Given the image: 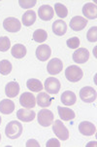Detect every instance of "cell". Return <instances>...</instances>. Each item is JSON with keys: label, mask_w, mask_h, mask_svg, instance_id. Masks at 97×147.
Returning <instances> with one entry per match:
<instances>
[{"label": "cell", "mask_w": 97, "mask_h": 147, "mask_svg": "<svg viewBox=\"0 0 97 147\" xmlns=\"http://www.w3.org/2000/svg\"><path fill=\"white\" fill-rule=\"evenodd\" d=\"M11 47V42L7 36L0 37V52H7Z\"/></svg>", "instance_id": "f1b7e54d"}, {"label": "cell", "mask_w": 97, "mask_h": 147, "mask_svg": "<svg viewBox=\"0 0 97 147\" xmlns=\"http://www.w3.org/2000/svg\"><path fill=\"white\" fill-rule=\"evenodd\" d=\"M54 11H56V15L61 19H64L68 16V9L66 8V6H64L61 3L54 4Z\"/></svg>", "instance_id": "83f0119b"}, {"label": "cell", "mask_w": 97, "mask_h": 147, "mask_svg": "<svg viewBox=\"0 0 97 147\" xmlns=\"http://www.w3.org/2000/svg\"><path fill=\"white\" fill-rule=\"evenodd\" d=\"M58 115L62 121H70V120H73L76 117L75 112L72 110V109L68 108V107L58 106Z\"/></svg>", "instance_id": "ac0fdd59"}, {"label": "cell", "mask_w": 97, "mask_h": 147, "mask_svg": "<svg viewBox=\"0 0 97 147\" xmlns=\"http://www.w3.org/2000/svg\"><path fill=\"white\" fill-rule=\"evenodd\" d=\"M63 68V63L60 59H52L47 65V71L51 75H56L60 73Z\"/></svg>", "instance_id": "9c48e42d"}, {"label": "cell", "mask_w": 97, "mask_h": 147, "mask_svg": "<svg viewBox=\"0 0 97 147\" xmlns=\"http://www.w3.org/2000/svg\"><path fill=\"white\" fill-rule=\"evenodd\" d=\"M22 134V125L18 121H11L5 128V134L10 139H17Z\"/></svg>", "instance_id": "6da1fadb"}, {"label": "cell", "mask_w": 97, "mask_h": 147, "mask_svg": "<svg viewBox=\"0 0 97 147\" xmlns=\"http://www.w3.org/2000/svg\"><path fill=\"white\" fill-rule=\"evenodd\" d=\"M53 131L56 136L61 140H67L69 138V131L64 126L61 120H56L53 126Z\"/></svg>", "instance_id": "3957f363"}, {"label": "cell", "mask_w": 97, "mask_h": 147, "mask_svg": "<svg viewBox=\"0 0 97 147\" xmlns=\"http://www.w3.org/2000/svg\"><path fill=\"white\" fill-rule=\"evenodd\" d=\"M48 38V33L44 29H36L33 32V40L38 43H43Z\"/></svg>", "instance_id": "484cf974"}, {"label": "cell", "mask_w": 97, "mask_h": 147, "mask_svg": "<svg viewBox=\"0 0 97 147\" xmlns=\"http://www.w3.org/2000/svg\"><path fill=\"white\" fill-rule=\"evenodd\" d=\"M53 99L54 98H51L47 93H39L38 96H36V102L39 106L46 108L51 105Z\"/></svg>", "instance_id": "7402d4cb"}, {"label": "cell", "mask_w": 97, "mask_h": 147, "mask_svg": "<svg viewBox=\"0 0 97 147\" xmlns=\"http://www.w3.org/2000/svg\"><path fill=\"white\" fill-rule=\"evenodd\" d=\"M86 39L89 42H96L97 41V27L93 26L86 33Z\"/></svg>", "instance_id": "f546056e"}, {"label": "cell", "mask_w": 97, "mask_h": 147, "mask_svg": "<svg viewBox=\"0 0 97 147\" xmlns=\"http://www.w3.org/2000/svg\"><path fill=\"white\" fill-rule=\"evenodd\" d=\"M15 110V103L11 99H3L0 101V113H3L5 115L13 113Z\"/></svg>", "instance_id": "44dd1931"}, {"label": "cell", "mask_w": 97, "mask_h": 147, "mask_svg": "<svg viewBox=\"0 0 97 147\" xmlns=\"http://www.w3.org/2000/svg\"><path fill=\"white\" fill-rule=\"evenodd\" d=\"M83 14L86 18L94 20L97 17V7L93 3H86L83 7Z\"/></svg>", "instance_id": "2e32d148"}, {"label": "cell", "mask_w": 97, "mask_h": 147, "mask_svg": "<svg viewBox=\"0 0 97 147\" xmlns=\"http://www.w3.org/2000/svg\"><path fill=\"white\" fill-rule=\"evenodd\" d=\"M36 116V113L33 110H29V109H19L18 112H17V117H18L19 120H21L22 122H25V123H28V122H31L34 120Z\"/></svg>", "instance_id": "4fadbf2b"}, {"label": "cell", "mask_w": 97, "mask_h": 147, "mask_svg": "<svg viewBox=\"0 0 97 147\" xmlns=\"http://www.w3.org/2000/svg\"><path fill=\"white\" fill-rule=\"evenodd\" d=\"M84 73L83 70L77 65H70L66 68L65 70V77L68 81L72 82V83H76L79 82L83 78Z\"/></svg>", "instance_id": "7a4b0ae2"}, {"label": "cell", "mask_w": 97, "mask_h": 147, "mask_svg": "<svg viewBox=\"0 0 97 147\" xmlns=\"http://www.w3.org/2000/svg\"><path fill=\"white\" fill-rule=\"evenodd\" d=\"M60 82L54 77H49L45 81V90L51 94H56L60 90Z\"/></svg>", "instance_id": "52a82bcc"}, {"label": "cell", "mask_w": 97, "mask_h": 147, "mask_svg": "<svg viewBox=\"0 0 97 147\" xmlns=\"http://www.w3.org/2000/svg\"><path fill=\"white\" fill-rule=\"evenodd\" d=\"M19 93V85L18 82H9L5 87V94L8 98H16Z\"/></svg>", "instance_id": "e0dca14e"}, {"label": "cell", "mask_w": 97, "mask_h": 147, "mask_svg": "<svg viewBox=\"0 0 97 147\" xmlns=\"http://www.w3.org/2000/svg\"><path fill=\"white\" fill-rule=\"evenodd\" d=\"M0 125H1V117H0Z\"/></svg>", "instance_id": "e575fe53"}, {"label": "cell", "mask_w": 97, "mask_h": 147, "mask_svg": "<svg viewBox=\"0 0 97 147\" xmlns=\"http://www.w3.org/2000/svg\"><path fill=\"white\" fill-rule=\"evenodd\" d=\"M52 55V50L50 48L49 45L47 44H42L40 46L37 47L36 49V57L39 61H46L47 59H50Z\"/></svg>", "instance_id": "7c38bea8"}, {"label": "cell", "mask_w": 97, "mask_h": 147, "mask_svg": "<svg viewBox=\"0 0 97 147\" xmlns=\"http://www.w3.org/2000/svg\"><path fill=\"white\" fill-rule=\"evenodd\" d=\"M0 140H1V134H0Z\"/></svg>", "instance_id": "d590c367"}, {"label": "cell", "mask_w": 97, "mask_h": 147, "mask_svg": "<svg viewBox=\"0 0 97 147\" xmlns=\"http://www.w3.org/2000/svg\"><path fill=\"white\" fill-rule=\"evenodd\" d=\"M88 24V20H86L83 17L76 16L72 18L70 21V27L74 31H81L83 30L84 27Z\"/></svg>", "instance_id": "5bb4252c"}, {"label": "cell", "mask_w": 97, "mask_h": 147, "mask_svg": "<svg viewBox=\"0 0 97 147\" xmlns=\"http://www.w3.org/2000/svg\"><path fill=\"white\" fill-rule=\"evenodd\" d=\"M36 21V13L32 10H28L25 13L22 15L21 22L23 24V26H30L35 22Z\"/></svg>", "instance_id": "cb8c5ba5"}, {"label": "cell", "mask_w": 97, "mask_h": 147, "mask_svg": "<svg viewBox=\"0 0 97 147\" xmlns=\"http://www.w3.org/2000/svg\"><path fill=\"white\" fill-rule=\"evenodd\" d=\"M3 27L5 28V30H7L8 32H18L21 30V24L17 18L14 17H9V18L5 19L3 22Z\"/></svg>", "instance_id": "5b68a950"}, {"label": "cell", "mask_w": 97, "mask_h": 147, "mask_svg": "<svg viewBox=\"0 0 97 147\" xmlns=\"http://www.w3.org/2000/svg\"><path fill=\"white\" fill-rule=\"evenodd\" d=\"M26 87L28 90H30L32 92H36V93H39L43 90V85H42L41 81L35 78H31L27 80Z\"/></svg>", "instance_id": "d4e9b609"}, {"label": "cell", "mask_w": 97, "mask_h": 147, "mask_svg": "<svg viewBox=\"0 0 97 147\" xmlns=\"http://www.w3.org/2000/svg\"><path fill=\"white\" fill-rule=\"evenodd\" d=\"M60 100L64 105H67V106L74 105V104L76 103V100H77L76 94L74 92H72V91H65L63 94H61Z\"/></svg>", "instance_id": "ffe728a7"}, {"label": "cell", "mask_w": 97, "mask_h": 147, "mask_svg": "<svg viewBox=\"0 0 97 147\" xmlns=\"http://www.w3.org/2000/svg\"><path fill=\"white\" fill-rule=\"evenodd\" d=\"M66 43L70 49H78L80 46V39L78 37H72L66 41Z\"/></svg>", "instance_id": "1f68e13d"}, {"label": "cell", "mask_w": 97, "mask_h": 147, "mask_svg": "<svg viewBox=\"0 0 97 147\" xmlns=\"http://www.w3.org/2000/svg\"><path fill=\"white\" fill-rule=\"evenodd\" d=\"M72 58L76 63H84L89 59V52L86 48H78L73 53Z\"/></svg>", "instance_id": "30bf717a"}, {"label": "cell", "mask_w": 97, "mask_h": 147, "mask_svg": "<svg viewBox=\"0 0 97 147\" xmlns=\"http://www.w3.org/2000/svg\"><path fill=\"white\" fill-rule=\"evenodd\" d=\"M38 16L42 21H51L54 16V8L50 5H42L38 10Z\"/></svg>", "instance_id": "8fae6325"}, {"label": "cell", "mask_w": 97, "mask_h": 147, "mask_svg": "<svg viewBox=\"0 0 97 147\" xmlns=\"http://www.w3.org/2000/svg\"><path fill=\"white\" fill-rule=\"evenodd\" d=\"M11 54L15 59H23L26 55V48L23 44H16L12 47Z\"/></svg>", "instance_id": "603a6c76"}, {"label": "cell", "mask_w": 97, "mask_h": 147, "mask_svg": "<svg viewBox=\"0 0 97 147\" xmlns=\"http://www.w3.org/2000/svg\"><path fill=\"white\" fill-rule=\"evenodd\" d=\"M46 147H60V143L58 139L56 138H51L48 140V142L46 144Z\"/></svg>", "instance_id": "d6a6232c"}, {"label": "cell", "mask_w": 97, "mask_h": 147, "mask_svg": "<svg viewBox=\"0 0 97 147\" xmlns=\"http://www.w3.org/2000/svg\"><path fill=\"white\" fill-rule=\"evenodd\" d=\"M80 98L84 102H93L96 100V91L92 87H84L83 89L80 91Z\"/></svg>", "instance_id": "8992f818"}, {"label": "cell", "mask_w": 97, "mask_h": 147, "mask_svg": "<svg viewBox=\"0 0 97 147\" xmlns=\"http://www.w3.org/2000/svg\"><path fill=\"white\" fill-rule=\"evenodd\" d=\"M53 31L56 35L63 36L67 31V24L62 20H56L53 24Z\"/></svg>", "instance_id": "d6986e66"}, {"label": "cell", "mask_w": 97, "mask_h": 147, "mask_svg": "<svg viewBox=\"0 0 97 147\" xmlns=\"http://www.w3.org/2000/svg\"><path fill=\"white\" fill-rule=\"evenodd\" d=\"M19 103L22 105L24 108L31 109L33 107L36 106V98L31 93L29 92H25L19 98Z\"/></svg>", "instance_id": "ba28073f"}, {"label": "cell", "mask_w": 97, "mask_h": 147, "mask_svg": "<svg viewBox=\"0 0 97 147\" xmlns=\"http://www.w3.org/2000/svg\"><path fill=\"white\" fill-rule=\"evenodd\" d=\"M26 147H32V146H35V147H40V144L37 140L35 139H29L28 141L26 142Z\"/></svg>", "instance_id": "836d02e7"}, {"label": "cell", "mask_w": 97, "mask_h": 147, "mask_svg": "<svg viewBox=\"0 0 97 147\" xmlns=\"http://www.w3.org/2000/svg\"><path fill=\"white\" fill-rule=\"evenodd\" d=\"M12 63H10L8 59H2L0 61V74L2 75H8L12 71Z\"/></svg>", "instance_id": "4316f807"}, {"label": "cell", "mask_w": 97, "mask_h": 147, "mask_svg": "<svg viewBox=\"0 0 97 147\" xmlns=\"http://www.w3.org/2000/svg\"><path fill=\"white\" fill-rule=\"evenodd\" d=\"M79 131L86 136H91L95 134L96 128L92 123H90V122L84 121V122H82V123H80Z\"/></svg>", "instance_id": "9a60e30c"}, {"label": "cell", "mask_w": 97, "mask_h": 147, "mask_svg": "<svg viewBox=\"0 0 97 147\" xmlns=\"http://www.w3.org/2000/svg\"><path fill=\"white\" fill-rule=\"evenodd\" d=\"M19 4L21 8L29 9V8H32V7L35 6V5L37 4V1L36 0H19Z\"/></svg>", "instance_id": "4dcf8cb0"}, {"label": "cell", "mask_w": 97, "mask_h": 147, "mask_svg": "<svg viewBox=\"0 0 97 147\" xmlns=\"http://www.w3.org/2000/svg\"><path fill=\"white\" fill-rule=\"evenodd\" d=\"M54 119V113L48 109H42L38 113V123L43 127H49L53 124Z\"/></svg>", "instance_id": "277c9868"}]
</instances>
